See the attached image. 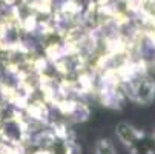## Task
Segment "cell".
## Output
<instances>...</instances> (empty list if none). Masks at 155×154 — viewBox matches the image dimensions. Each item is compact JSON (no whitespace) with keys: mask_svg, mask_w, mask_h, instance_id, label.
Wrapping results in <instances>:
<instances>
[{"mask_svg":"<svg viewBox=\"0 0 155 154\" xmlns=\"http://www.w3.org/2000/svg\"><path fill=\"white\" fill-rule=\"evenodd\" d=\"M115 131H117V137H118L124 145H127V146L134 145V143L143 136L141 133H138V131H137L134 126H130V125L126 123V122L118 123Z\"/></svg>","mask_w":155,"mask_h":154,"instance_id":"2","label":"cell"},{"mask_svg":"<svg viewBox=\"0 0 155 154\" xmlns=\"http://www.w3.org/2000/svg\"><path fill=\"white\" fill-rule=\"evenodd\" d=\"M95 154H115V148L109 139H101L95 145Z\"/></svg>","mask_w":155,"mask_h":154,"instance_id":"3","label":"cell"},{"mask_svg":"<svg viewBox=\"0 0 155 154\" xmlns=\"http://www.w3.org/2000/svg\"><path fill=\"white\" fill-rule=\"evenodd\" d=\"M134 99L140 103H150L155 97V82H152L150 79H141L135 83L134 86Z\"/></svg>","mask_w":155,"mask_h":154,"instance_id":"1","label":"cell"}]
</instances>
